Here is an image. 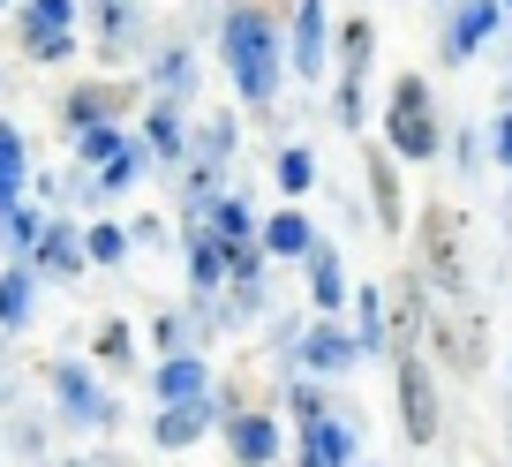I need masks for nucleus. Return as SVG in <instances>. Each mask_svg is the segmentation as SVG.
I'll return each instance as SVG.
<instances>
[{"instance_id": "473e14b6", "label": "nucleus", "mask_w": 512, "mask_h": 467, "mask_svg": "<svg viewBox=\"0 0 512 467\" xmlns=\"http://www.w3.org/2000/svg\"><path fill=\"white\" fill-rule=\"evenodd\" d=\"M23 46H31L38 61H68V31H23Z\"/></svg>"}, {"instance_id": "2eb2a0df", "label": "nucleus", "mask_w": 512, "mask_h": 467, "mask_svg": "<svg viewBox=\"0 0 512 467\" xmlns=\"http://www.w3.org/2000/svg\"><path fill=\"white\" fill-rule=\"evenodd\" d=\"M309 302H317L324 317L354 302V294H347V272H339V249H332V242H317V249H309Z\"/></svg>"}, {"instance_id": "a878e982", "label": "nucleus", "mask_w": 512, "mask_h": 467, "mask_svg": "<svg viewBox=\"0 0 512 467\" xmlns=\"http://www.w3.org/2000/svg\"><path fill=\"white\" fill-rule=\"evenodd\" d=\"M76 151H83V159H91V166H113V159H121L128 144H121V129H113V121H106V129H83V136H76Z\"/></svg>"}, {"instance_id": "5701e85b", "label": "nucleus", "mask_w": 512, "mask_h": 467, "mask_svg": "<svg viewBox=\"0 0 512 467\" xmlns=\"http://www.w3.org/2000/svg\"><path fill=\"white\" fill-rule=\"evenodd\" d=\"M98 31H106V53H121L136 38V0H98Z\"/></svg>"}, {"instance_id": "393cba45", "label": "nucleus", "mask_w": 512, "mask_h": 467, "mask_svg": "<svg viewBox=\"0 0 512 467\" xmlns=\"http://www.w3.org/2000/svg\"><path fill=\"white\" fill-rule=\"evenodd\" d=\"M31 317V272H0V324Z\"/></svg>"}, {"instance_id": "c9c22d12", "label": "nucleus", "mask_w": 512, "mask_h": 467, "mask_svg": "<svg viewBox=\"0 0 512 467\" xmlns=\"http://www.w3.org/2000/svg\"><path fill=\"white\" fill-rule=\"evenodd\" d=\"M0 211H16V181H0Z\"/></svg>"}, {"instance_id": "9d476101", "label": "nucleus", "mask_w": 512, "mask_h": 467, "mask_svg": "<svg viewBox=\"0 0 512 467\" xmlns=\"http://www.w3.org/2000/svg\"><path fill=\"white\" fill-rule=\"evenodd\" d=\"M226 452H234L241 467H272L279 460V422L256 415V407H241V415L226 422Z\"/></svg>"}, {"instance_id": "c85d7f7f", "label": "nucleus", "mask_w": 512, "mask_h": 467, "mask_svg": "<svg viewBox=\"0 0 512 467\" xmlns=\"http://www.w3.org/2000/svg\"><path fill=\"white\" fill-rule=\"evenodd\" d=\"M83 249H91V264H121V257H128V234H121V226H91V234H83Z\"/></svg>"}, {"instance_id": "4c0bfd02", "label": "nucleus", "mask_w": 512, "mask_h": 467, "mask_svg": "<svg viewBox=\"0 0 512 467\" xmlns=\"http://www.w3.org/2000/svg\"><path fill=\"white\" fill-rule=\"evenodd\" d=\"M61 467H76V460H61Z\"/></svg>"}, {"instance_id": "aec40b11", "label": "nucleus", "mask_w": 512, "mask_h": 467, "mask_svg": "<svg viewBox=\"0 0 512 467\" xmlns=\"http://www.w3.org/2000/svg\"><path fill=\"white\" fill-rule=\"evenodd\" d=\"M189 279H196V294H211L226 279V249H219V234H211L204 219L189 226Z\"/></svg>"}, {"instance_id": "7ed1b4c3", "label": "nucleus", "mask_w": 512, "mask_h": 467, "mask_svg": "<svg viewBox=\"0 0 512 467\" xmlns=\"http://www.w3.org/2000/svg\"><path fill=\"white\" fill-rule=\"evenodd\" d=\"M415 264H422V279H430L437 294H452V302L475 287V272H467V226H460L452 204H430L415 219Z\"/></svg>"}, {"instance_id": "39448f33", "label": "nucleus", "mask_w": 512, "mask_h": 467, "mask_svg": "<svg viewBox=\"0 0 512 467\" xmlns=\"http://www.w3.org/2000/svg\"><path fill=\"white\" fill-rule=\"evenodd\" d=\"M369 53H377V31H369V16L339 23V121L347 129H362V83H369Z\"/></svg>"}, {"instance_id": "f3484780", "label": "nucleus", "mask_w": 512, "mask_h": 467, "mask_svg": "<svg viewBox=\"0 0 512 467\" xmlns=\"http://www.w3.org/2000/svg\"><path fill=\"white\" fill-rule=\"evenodd\" d=\"M151 385H159L166 407H189V400H204V362L196 355H166L159 370H151Z\"/></svg>"}, {"instance_id": "dca6fc26", "label": "nucleus", "mask_w": 512, "mask_h": 467, "mask_svg": "<svg viewBox=\"0 0 512 467\" xmlns=\"http://www.w3.org/2000/svg\"><path fill=\"white\" fill-rule=\"evenodd\" d=\"M302 445H317L324 467H354V445H362V422L354 415H324L317 430H302Z\"/></svg>"}, {"instance_id": "6ab92c4d", "label": "nucleus", "mask_w": 512, "mask_h": 467, "mask_svg": "<svg viewBox=\"0 0 512 467\" xmlns=\"http://www.w3.org/2000/svg\"><path fill=\"white\" fill-rule=\"evenodd\" d=\"M317 249V226L302 219V211H279V219H264V257H302Z\"/></svg>"}, {"instance_id": "ddd939ff", "label": "nucleus", "mask_w": 512, "mask_h": 467, "mask_svg": "<svg viewBox=\"0 0 512 467\" xmlns=\"http://www.w3.org/2000/svg\"><path fill=\"white\" fill-rule=\"evenodd\" d=\"M354 339H362V355H392V294L384 287H354Z\"/></svg>"}, {"instance_id": "7c9ffc66", "label": "nucleus", "mask_w": 512, "mask_h": 467, "mask_svg": "<svg viewBox=\"0 0 512 467\" xmlns=\"http://www.w3.org/2000/svg\"><path fill=\"white\" fill-rule=\"evenodd\" d=\"M68 16H76V0H31V23H23V31H68Z\"/></svg>"}, {"instance_id": "9b49d317", "label": "nucleus", "mask_w": 512, "mask_h": 467, "mask_svg": "<svg viewBox=\"0 0 512 467\" xmlns=\"http://www.w3.org/2000/svg\"><path fill=\"white\" fill-rule=\"evenodd\" d=\"M362 166H369V211H377V226H384V234H400V226H407L400 159H392V151H362Z\"/></svg>"}, {"instance_id": "2f4dec72", "label": "nucleus", "mask_w": 512, "mask_h": 467, "mask_svg": "<svg viewBox=\"0 0 512 467\" xmlns=\"http://www.w3.org/2000/svg\"><path fill=\"white\" fill-rule=\"evenodd\" d=\"M0 181H23V136L0 121Z\"/></svg>"}, {"instance_id": "6e6552de", "label": "nucleus", "mask_w": 512, "mask_h": 467, "mask_svg": "<svg viewBox=\"0 0 512 467\" xmlns=\"http://www.w3.org/2000/svg\"><path fill=\"white\" fill-rule=\"evenodd\" d=\"M430 339H437V355H445L460 377L482 370V317H467V309H437V317H430Z\"/></svg>"}, {"instance_id": "58836bf2", "label": "nucleus", "mask_w": 512, "mask_h": 467, "mask_svg": "<svg viewBox=\"0 0 512 467\" xmlns=\"http://www.w3.org/2000/svg\"><path fill=\"white\" fill-rule=\"evenodd\" d=\"M0 8H8V0H0Z\"/></svg>"}, {"instance_id": "e433bc0d", "label": "nucleus", "mask_w": 512, "mask_h": 467, "mask_svg": "<svg viewBox=\"0 0 512 467\" xmlns=\"http://www.w3.org/2000/svg\"><path fill=\"white\" fill-rule=\"evenodd\" d=\"M505 16H512V0H505Z\"/></svg>"}, {"instance_id": "cd10ccee", "label": "nucleus", "mask_w": 512, "mask_h": 467, "mask_svg": "<svg viewBox=\"0 0 512 467\" xmlns=\"http://www.w3.org/2000/svg\"><path fill=\"white\" fill-rule=\"evenodd\" d=\"M8 242H16L23 249V257H38V242H46V219H38V211H8Z\"/></svg>"}, {"instance_id": "20e7f679", "label": "nucleus", "mask_w": 512, "mask_h": 467, "mask_svg": "<svg viewBox=\"0 0 512 467\" xmlns=\"http://www.w3.org/2000/svg\"><path fill=\"white\" fill-rule=\"evenodd\" d=\"M392 385H400V415H407V445H437L445 415H437V377L422 355H392Z\"/></svg>"}, {"instance_id": "4468645a", "label": "nucleus", "mask_w": 512, "mask_h": 467, "mask_svg": "<svg viewBox=\"0 0 512 467\" xmlns=\"http://www.w3.org/2000/svg\"><path fill=\"white\" fill-rule=\"evenodd\" d=\"M53 392H61V407H68L76 422H121L106 400H98V385L76 370V362H53Z\"/></svg>"}, {"instance_id": "4be33fe9", "label": "nucleus", "mask_w": 512, "mask_h": 467, "mask_svg": "<svg viewBox=\"0 0 512 467\" xmlns=\"http://www.w3.org/2000/svg\"><path fill=\"white\" fill-rule=\"evenodd\" d=\"M83 234H68V226H46V242H38V264H46L53 279H68V272H83Z\"/></svg>"}, {"instance_id": "f257e3e1", "label": "nucleus", "mask_w": 512, "mask_h": 467, "mask_svg": "<svg viewBox=\"0 0 512 467\" xmlns=\"http://www.w3.org/2000/svg\"><path fill=\"white\" fill-rule=\"evenodd\" d=\"M219 53H226V68H234V91L249 98V106H272V91H279V68H287L272 8L241 0L234 16H226V31H219Z\"/></svg>"}, {"instance_id": "f704fd0d", "label": "nucleus", "mask_w": 512, "mask_h": 467, "mask_svg": "<svg viewBox=\"0 0 512 467\" xmlns=\"http://www.w3.org/2000/svg\"><path fill=\"white\" fill-rule=\"evenodd\" d=\"M497 159L512 166V113H497Z\"/></svg>"}, {"instance_id": "0eeeda50", "label": "nucleus", "mask_w": 512, "mask_h": 467, "mask_svg": "<svg viewBox=\"0 0 512 467\" xmlns=\"http://www.w3.org/2000/svg\"><path fill=\"white\" fill-rule=\"evenodd\" d=\"M497 23H505V0H452V16H445V61H467L475 46H490Z\"/></svg>"}, {"instance_id": "bb28decb", "label": "nucleus", "mask_w": 512, "mask_h": 467, "mask_svg": "<svg viewBox=\"0 0 512 467\" xmlns=\"http://www.w3.org/2000/svg\"><path fill=\"white\" fill-rule=\"evenodd\" d=\"M136 166H144V151L128 144V151H121V159H113V166H98V181H91V189H98V196H121L128 181H136Z\"/></svg>"}, {"instance_id": "1a4fd4ad", "label": "nucleus", "mask_w": 512, "mask_h": 467, "mask_svg": "<svg viewBox=\"0 0 512 467\" xmlns=\"http://www.w3.org/2000/svg\"><path fill=\"white\" fill-rule=\"evenodd\" d=\"M332 68V16L324 0H294V76H324Z\"/></svg>"}, {"instance_id": "c756f323", "label": "nucleus", "mask_w": 512, "mask_h": 467, "mask_svg": "<svg viewBox=\"0 0 512 467\" xmlns=\"http://www.w3.org/2000/svg\"><path fill=\"white\" fill-rule=\"evenodd\" d=\"M151 76H159V91H166V98H181V91L196 83V68H189V53H166V61L151 68Z\"/></svg>"}, {"instance_id": "412c9836", "label": "nucleus", "mask_w": 512, "mask_h": 467, "mask_svg": "<svg viewBox=\"0 0 512 467\" xmlns=\"http://www.w3.org/2000/svg\"><path fill=\"white\" fill-rule=\"evenodd\" d=\"M144 136H151L159 159H181V151H189V129H181V106H174V98H159V106L144 113Z\"/></svg>"}, {"instance_id": "b1692460", "label": "nucleus", "mask_w": 512, "mask_h": 467, "mask_svg": "<svg viewBox=\"0 0 512 467\" xmlns=\"http://www.w3.org/2000/svg\"><path fill=\"white\" fill-rule=\"evenodd\" d=\"M309 181H317V159H309V144H287V151H279V189L302 196Z\"/></svg>"}, {"instance_id": "a211bd4d", "label": "nucleus", "mask_w": 512, "mask_h": 467, "mask_svg": "<svg viewBox=\"0 0 512 467\" xmlns=\"http://www.w3.org/2000/svg\"><path fill=\"white\" fill-rule=\"evenodd\" d=\"M204 430H211V400H189V407H159V422H151V437H159L166 452L196 445Z\"/></svg>"}, {"instance_id": "f8f14e48", "label": "nucleus", "mask_w": 512, "mask_h": 467, "mask_svg": "<svg viewBox=\"0 0 512 467\" xmlns=\"http://www.w3.org/2000/svg\"><path fill=\"white\" fill-rule=\"evenodd\" d=\"M384 294H392V355H415V339L430 332V317H437V309L422 302V279L407 272L400 287H384Z\"/></svg>"}, {"instance_id": "f03ea898", "label": "nucleus", "mask_w": 512, "mask_h": 467, "mask_svg": "<svg viewBox=\"0 0 512 467\" xmlns=\"http://www.w3.org/2000/svg\"><path fill=\"white\" fill-rule=\"evenodd\" d=\"M384 151L392 159H437L445 151V121H437V98L430 83L407 68V76H392V91H384Z\"/></svg>"}, {"instance_id": "423d86ee", "label": "nucleus", "mask_w": 512, "mask_h": 467, "mask_svg": "<svg viewBox=\"0 0 512 467\" xmlns=\"http://www.w3.org/2000/svg\"><path fill=\"white\" fill-rule=\"evenodd\" d=\"M294 362L317 370V377H339V370H362L369 355H362V339H354V332H339V324L324 317V324H309V332L294 339Z\"/></svg>"}, {"instance_id": "72a5a7b5", "label": "nucleus", "mask_w": 512, "mask_h": 467, "mask_svg": "<svg viewBox=\"0 0 512 467\" xmlns=\"http://www.w3.org/2000/svg\"><path fill=\"white\" fill-rule=\"evenodd\" d=\"M98 355H106V362H128V332H121V324H106V332H98Z\"/></svg>"}]
</instances>
